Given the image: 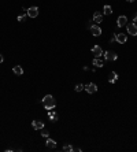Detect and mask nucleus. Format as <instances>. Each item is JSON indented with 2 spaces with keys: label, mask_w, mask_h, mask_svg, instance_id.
<instances>
[{
  "label": "nucleus",
  "mask_w": 137,
  "mask_h": 152,
  "mask_svg": "<svg viewBox=\"0 0 137 152\" xmlns=\"http://www.w3.org/2000/svg\"><path fill=\"white\" fill-rule=\"evenodd\" d=\"M43 104H44L45 110H53L56 106V101L53 99L52 94H47V96H44V99H43Z\"/></svg>",
  "instance_id": "1"
},
{
  "label": "nucleus",
  "mask_w": 137,
  "mask_h": 152,
  "mask_svg": "<svg viewBox=\"0 0 137 152\" xmlns=\"http://www.w3.org/2000/svg\"><path fill=\"white\" fill-rule=\"evenodd\" d=\"M103 56H104L106 60H116L118 59V55H116L115 52H112V51H106V52H103Z\"/></svg>",
  "instance_id": "2"
},
{
  "label": "nucleus",
  "mask_w": 137,
  "mask_h": 152,
  "mask_svg": "<svg viewBox=\"0 0 137 152\" xmlns=\"http://www.w3.org/2000/svg\"><path fill=\"white\" fill-rule=\"evenodd\" d=\"M84 89H85L88 93H96V92H97V85H96V84H93V82L86 84Z\"/></svg>",
  "instance_id": "3"
},
{
  "label": "nucleus",
  "mask_w": 137,
  "mask_h": 152,
  "mask_svg": "<svg viewBox=\"0 0 137 152\" xmlns=\"http://www.w3.org/2000/svg\"><path fill=\"white\" fill-rule=\"evenodd\" d=\"M115 39L119 44H125L128 41V36H126L125 33H115Z\"/></svg>",
  "instance_id": "4"
},
{
  "label": "nucleus",
  "mask_w": 137,
  "mask_h": 152,
  "mask_svg": "<svg viewBox=\"0 0 137 152\" xmlns=\"http://www.w3.org/2000/svg\"><path fill=\"white\" fill-rule=\"evenodd\" d=\"M91 33L95 37H97V36L102 34V28H100L99 25H96V23H95V25H91Z\"/></svg>",
  "instance_id": "5"
},
{
  "label": "nucleus",
  "mask_w": 137,
  "mask_h": 152,
  "mask_svg": "<svg viewBox=\"0 0 137 152\" xmlns=\"http://www.w3.org/2000/svg\"><path fill=\"white\" fill-rule=\"evenodd\" d=\"M125 25H128V18H126L125 15L118 16V19H116V26H118V28H123Z\"/></svg>",
  "instance_id": "6"
},
{
  "label": "nucleus",
  "mask_w": 137,
  "mask_h": 152,
  "mask_svg": "<svg viewBox=\"0 0 137 152\" xmlns=\"http://www.w3.org/2000/svg\"><path fill=\"white\" fill-rule=\"evenodd\" d=\"M38 15V8L37 7H29L28 8V16H30V18H36V16Z\"/></svg>",
  "instance_id": "7"
},
{
  "label": "nucleus",
  "mask_w": 137,
  "mask_h": 152,
  "mask_svg": "<svg viewBox=\"0 0 137 152\" xmlns=\"http://www.w3.org/2000/svg\"><path fill=\"white\" fill-rule=\"evenodd\" d=\"M128 33H129V34H132V36H137V25L134 22L128 25Z\"/></svg>",
  "instance_id": "8"
},
{
  "label": "nucleus",
  "mask_w": 137,
  "mask_h": 152,
  "mask_svg": "<svg viewBox=\"0 0 137 152\" xmlns=\"http://www.w3.org/2000/svg\"><path fill=\"white\" fill-rule=\"evenodd\" d=\"M92 53L95 55V58H100V56L103 55V49H102V47L100 45H95L92 48Z\"/></svg>",
  "instance_id": "9"
},
{
  "label": "nucleus",
  "mask_w": 137,
  "mask_h": 152,
  "mask_svg": "<svg viewBox=\"0 0 137 152\" xmlns=\"http://www.w3.org/2000/svg\"><path fill=\"white\" fill-rule=\"evenodd\" d=\"M93 22L96 23V25H100V23L103 22V15L100 11H96L95 14H93Z\"/></svg>",
  "instance_id": "10"
},
{
  "label": "nucleus",
  "mask_w": 137,
  "mask_h": 152,
  "mask_svg": "<svg viewBox=\"0 0 137 152\" xmlns=\"http://www.w3.org/2000/svg\"><path fill=\"white\" fill-rule=\"evenodd\" d=\"M32 126L34 127L36 130H43L44 129V122H43V121H33Z\"/></svg>",
  "instance_id": "11"
},
{
  "label": "nucleus",
  "mask_w": 137,
  "mask_h": 152,
  "mask_svg": "<svg viewBox=\"0 0 137 152\" xmlns=\"http://www.w3.org/2000/svg\"><path fill=\"white\" fill-rule=\"evenodd\" d=\"M116 80H118V74H116L115 71H111V73H110V75H108V82L110 84H115Z\"/></svg>",
  "instance_id": "12"
},
{
  "label": "nucleus",
  "mask_w": 137,
  "mask_h": 152,
  "mask_svg": "<svg viewBox=\"0 0 137 152\" xmlns=\"http://www.w3.org/2000/svg\"><path fill=\"white\" fill-rule=\"evenodd\" d=\"M45 145H47V148H49V149H53V148H56V143L52 140V138H47Z\"/></svg>",
  "instance_id": "13"
},
{
  "label": "nucleus",
  "mask_w": 137,
  "mask_h": 152,
  "mask_svg": "<svg viewBox=\"0 0 137 152\" xmlns=\"http://www.w3.org/2000/svg\"><path fill=\"white\" fill-rule=\"evenodd\" d=\"M92 65L95 67H103V66H104V63H103V60L100 58H95V59H93V62H92Z\"/></svg>",
  "instance_id": "14"
},
{
  "label": "nucleus",
  "mask_w": 137,
  "mask_h": 152,
  "mask_svg": "<svg viewBox=\"0 0 137 152\" xmlns=\"http://www.w3.org/2000/svg\"><path fill=\"white\" fill-rule=\"evenodd\" d=\"M12 71H14V74H16V75H22V74H23V69L21 66H14V67H12Z\"/></svg>",
  "instance_id": "15"
},
{
  "label": "nucleus",
  "mask_w": 137,
  "mask_h": 152,
  "mask_svg": "<svg viewBox=\"0 0 137 152\" xmlns=\"http://www.w3.org/2000/svg\"><path fill=\"white\" fill-rule=\"evenodd\" d=\"M103 12H104V15H111L112 14V7H111V6H104Z\"/></svg>",
  "instance_id": "16"
},
{
  "label": "nucleus",
  "mask_w": 137,
  "mask_h": 152,
  "mask_svg": "<svg viewBox=\"0 0 137 152\" xmlns=\"http://www.w3.org/2000/svg\"><path fill=\"white\" fill-rule=\"evenodd\" d=\"M48 117H49V119H51L52 122H56V121H58V114H56L55 111H51V112L48 114Z\"/></svg>",
  "instance_id": "17"
},
{
  "label": "nucleus",
  "mask_w": 137,
  "mask_h": 152,
  "mask_svg": "<svg viewBox=\"0 0 137 152\" xmlns=\"http://www.w3.org/2000/svg\"><path fill=\"white\" fill-rule=\"evenodd\" d=\"M84 88H85V85H82V84H77L74 89H75V92H81V90L84 89Z\"/></svg>",
  "instance_id": "18"
},
{
  "label": "nucleus",
  "mask_w": 137,
  "mask_h": 152,
  "mask_svg": "<svg viewBox=\"0 0 137 152\" xmlns=\"http://www.w3.org/2000/svg\"><path fill=\"white\" fill-rule=\"evenodd\" d=\"M63 151H66V152H71L73 151V147L70 144H66V145H63Z\"/></svg>",
  "instance_id": "19"
},
{
  "label": "nucleus",
  "mask_w": 137,
  "mask_h": 152,
  "mask_svg": "<svg viewBox=\"0 0 137 152\" xmlns=\"http://www.w3.org/2000/svg\"><path fill=\"white\" fill-rule=\"evenodd\" d=\"M18 21H19V22H25V21H26V16H25V15H19V16H18Z\"/></svg>",
  "instance_id": "20"
},
{
  "label": "nucleus",
  "mask_w": 137,
  "mask_h": 152,
  "mask_svg": "<svg viewBox=\"0 0 137 152\" xmlns=\"http://www.w3.org/2000/svg\"><path fill=\"white\" fill-rule=\"evenodd\" d=\"M41 136H43V137H47V138H48L49 133H48V131H41Z\"/></svg>",
  "instance_id": "21"
},
{
  "label": "nucleus",
  "mask_w": 137,
  "mask_h": 152,
  "mask_svg": "<svg viewBox=\"0 0 137 152\" xmlns=\"http://www.w3.org/2000/svg\"><path fill=\"white\" fill-rule=\"evenodd\" d=\"M133 22H137V12L133 15Z\"/></svg>",
  "instance_id": "22"
},
{
  "label": "nucleus",
  "mask_w": 137,
  "mask_h": 152,
  "mask_svg": "<svg viewBox=\"0 0 137 152\" xmlns=\"http://www.w3.org/2000/svg\"><path fill=\"white\" fill-rule=\"evenodd\" d=\"M3 60H4V58H3V55L0 53V63H3Z\"/></svg>",
  "instance_id": "23"
},
{
  "label": "nucleus",
  "mask_w": 137,
  "mask_h": 152,
  "mask_svg": "<svg viewBox=\"0 0 137 152\" xmlns=\"http://www.w3.org/2000/svg\"><path fill=\"white\" fill-rule=\"evenodd\" d=\"M126 2H129V3H133V2H134V0H126Z\"/></svg>",
  "instance_id": "24"
}]
</instances>
